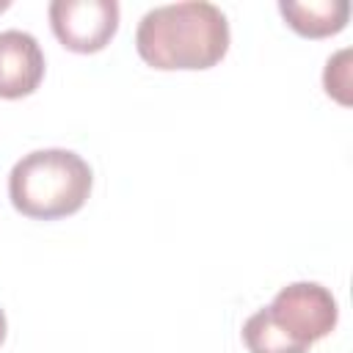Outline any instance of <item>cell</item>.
I'll use <instances>...</instances> for the list:
<instances>
[{
  "label": "cell",
  "mask_w": 353,
  "mask_h": 353,
  "mask_svg": "<svg viewBox=\"0 0 353 353\" xmlns=\"http://www.w3.org/2000/svg\"><path fill=\"white\" fill-rule=\"evenodd\" d=\"M135 50L160 72L210 69L229 50L226 14L207 0L154 6L138 22Z\"/></svg>",
  "instance_id": "6da1fadb"
},
{
  "label": "cell",
  "mask_w": 353,
  "mask_h": 353,
  "mask_svg": "<svg viewBox=\"0 0 353 353\" xmlns=\"http://www.w3.org/2000/svg\"><path fill=\"white\" fill-rule=\"evenodd\" d=\"M91 165L72 149H36L19 157L8 174L11 204L36 221L74 215L88 201Z\"/></svg>",
  "instance_id": "7a4b0ae2"
},
{
  "label": "cell",
  "mask_w": 353,
  "mask_h": 353,
  "mask_svg": "<svg viewBox=\"0 0 353 353\" xmlns=\"http://www.w3.org/2000/svg\"><path fill=\"white\" fill-rule=\"evenodd\" d=\"M265 314L301 353H309V347L328 336L339 320L336 298L317 281H292L281 287L273 303L265 306Z\"/></svg>",
  "instance_id": "3957f363"
},
{
  "label": "cell",
  "mask_w": 353,
  "mask_h": 353,
  "mask_svg": "<svg viewBox=\"0 0 353 353\" xmlns=\"http://www.w3.org/2000/svg\"><path fill=\"white\" fill-rule=\"evenodd\" d=\"M47 14L55 39L80 55L105 50L119 30L116 0H52Z\"/></svg>",
  "instance_id": "277c9868"
},
{
  "label": "cell",
  "mask_w": 353,
  "mask_h": 353,
  "mask_svg": "<svg viewBox=\"0 0 353 353\" xmlns=\"http://www.w3.org/2000/svg\"><path fill=\"white\" fill-rule=\"evenodd\" d=\"M44 80V52L39 41L17 28L0 30V97L19 99Z\"/></svg>",
  "instance_id": "5b68a950"
},
{
  "label": "cell",
  "mask_w": 353,
  "mask_h": 353,
  "mask_svg": "<svg viewBox=\"0 0 353 353\" xmlns=\"http://www.w3.org/2000/svg\"><path fill=\"white\" fill-rule=\"evenodd\" d=\"M279 11L287 19V25L306 39L334 36L350 19L347 0H281Z\"/></svg>",
  "instance_id": "8992f818"
},
{
  "label": "cell",
  "mask_w": 353,
  "mask_h": 353,
  "mask_svg": "<svg viewBox=\"0 0 353 353\" xmlns=\"http://www.w3.org/2000/svg\"><path fill=\"white\" fill-rule=\"evenodd\" d=\"M243 342L248 353H301L265 314V309L254 312L243 323Z\"/></svg>",
  "instance_id": "52a82bcc"
},
{
  "label": "cell",
  "mask_w": 353,
  "mask_h": 353,
  "mask_svg": "<svg viewBox=\"0 0 353 353\" xmlns=\"http://www.w3.org/2000/svg\"><path fill=\"white\" fill-rule=\"evenodd\" d=\"M325 94L334 97L339 105H350V50H339L325 61L323 72Z\"/></svg>",
  "instance_id": "ba28073f"
},
{
  "label": "cell",
  "mask_w": 353,
  "mask_h": 353,
  "mask_svg": "<svg viewBox=\"0 0 353 353\" xmlns=\"http://www.w3.org/2000/svg\"><path fill=\"white\" fill-rule=\"evenodd\" d=\"M6 331H8V323H6V314H3V309H0V345H3V339H6Z\"/></svg>",
  "instance_id": "9c48e42d"
},
{
  "label": "cell",
  "mask_w": 353,
  "mask_h": 353,
  "mask_svg": "<svg viewBox=\"0 0 353 353\" xmlns=\"http://www.w3.org/2000/svg\"><path fill=\"white\" fill-rule=\"evenodd\" d=\"M8 8V0H0V11H6Z\"/></svg>",
  "instance_id": "30bf717a"
}]
</instances>
